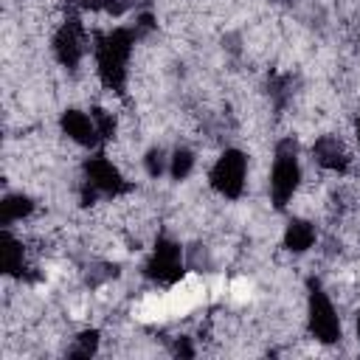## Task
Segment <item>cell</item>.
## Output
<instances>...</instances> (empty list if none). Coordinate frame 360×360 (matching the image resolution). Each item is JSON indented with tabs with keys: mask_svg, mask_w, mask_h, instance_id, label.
Listing matches in <instances>:
<instances>
[{
	"mask_svg": "<svg viewBox=\"0 0 360 360\" xmlns=\"http://www.w3.org/2000/svg\"><path fill=\"white\" fill-rule=\"evenodd\" d=\"M357 335H360V312H357Z\"/></svg>",
	"mask_w": 360,
	"mask_h": 360,
	"instance_id": "cell-19",
	"label": "cell"
},
{
	"mask_svg": "<svg viewBox=\"0 0 360 360\" xmlns=\"http://www.w3.org/2000/svg\"><path fill=\"white\" fill-rule=\"evenodd\" d=\"M354 132H357V141H360V118H357V124H354Z\"/></svg>",
	"mask_w": 360,
	"mask_h": 360,
	"instance_id": "cell-18",
	"label": "cell"
},
{
	"mask_svg": "<svg viewBox=\"0 0 360 360\" xmlns=\"http://www.w3.org/2000/svg\"><path fill=\"white\" fill-rule=\"evenodd\" d=\"M309 332L321 343H335L340 338V321L329 301V295L321 290L318 281H309Z\"/></svg>",
	"mask_w": 360,
	"mask_h": 360,
	"instance_id": "cell-4",
	"label": "cell"
},
{
	"mask_svg": "<svg viewBox=\"0 0 360 360\" xmlns=\"http://www.w3.org/2000/svg\"><path fill=\"white\" fill-rule=\"evenodd\" d=\"M31 211H34V202H31L28 197H22V194H8V197L0 202V222H3V225H11V222L28 217Z\"/></svg>",
	"mask_w": 360,
	"mask_h": 360,
	"instance_id": "cell-12",
	"label": "cell"
},
{
	"mask_svg": "<svg viewBox=\"0 0 360 360\" xmlns=\"http://www.w3.org/2000/svg\"><path fill=\"white\" fill-rule=\"evenodd\" d=\"M301 180V169H298V158H295V143L292 141H281L276 149V160H273V174H270V197L276 208H284Z\"/></svg>",
	"mask_w": 360,
	"mask_h": 360,
	"instance_id": "cell-2",
	"label": "cell"
},
{
	"mask_svg": "<svg viewBox=\"0 0 360 360\" xmlns=\"http://www.w3.org/2000/svg\"><path fill=\"white\" fill-rule=\"evenodd\" d=\"M129 53H132V31L127 28H115L96 39V65H98V79L104 82V87L124 93Z\"/></svg>",
	"mask_w": 360,
	"mask_h": 360,
	"instance_id": "cell-1",
	"label": "cell"
},
{
	"mask_svg": "<svg viewBox=\"0 0 360 360\" xmlns=\"http://www.w3.org/2000/svg\"><path fill=\"white\" fill-rule=\"evenodd\" d=\"M62 132L68 138H73L76 143H82V146H93L101 138L93 115H87L82 110H65L62 112Z\"/></svg>",
	"mask_w": 360,
	"mask_h": 360,
	"instance_id": "cell-8",
	"label": "cell"
},
{
	"mask_svg": "<svg viewBox=\"0 0 360 360\" xmlns=\"http://www.w3.org/2000/svg\"><path fill=\"white\" fill-rule=\"evenodd\" d=\"M146 172H149L152 177H158V174L163 172V152H160V149H152V152L146 155Z\"/></svg>",
	"mask_w": 360,
	"mask_h": 360,
	"instance_id": "cell-16",
	"label": "cell"
},
{
	"mask_svg": "<svg viewBox=\"0 0 360 360\" xmlns=\"http://www.w3.org/2000/svg\"><path fill=\"white\" fill-rule=\"evenodd\" d=\"M22 264H25V259H22V245H20L8 231H3V236H0V267H3V273L20 276V273H22Z\"/></svg>",
	"mask_w": 360,
	"mask_h": 360,
	"instance_id": "cell-11",
	"label": "cell"
},
{
	"mask_svg": "<svg viewBox=\"0 0 360 360\" xmlns=\"http://www.w3.org/2000/svg\"><path fill=\"white\" fill-rule=\"evenodd\" d=\"M245 174H248V158L239 149H225L211 169V186L222 197L236 200L245 188Z\"/></svg>",
	"mask_w": 360,
	"mask_h": 360,
	"instance_id": "cell-3",
	"label": "cell"
},
{
	"mask_svg": "<svg viewBox=\"0 0 360 360\" xmlns=\"http://www.w3.org/2000/svg\"><path fill=\"white\" fill-rule=\"evenodd\" d=\"M146 276L155 278L158 284H174L183 278V256H180V245L160 236L155 242V250L146 262Z\"/></svg>",
	"mask_w": 360,
	"mask_h": 360,
	"instance_id": "cell-5",
	"label": "cell"
},
{
	"mask_svg": "<svg viewBox=\"0 0 360 360\" xmlns=\"http://www.w3.org/2000/svg\"><path fill=\"white\" fill-rule=\"evenodd\" d=\"M315 242V228L307 222V219H292L284 231V248L292 250V253H304L309 250Z\"/></svg>",
	"mask_w": 360,
	"mask_h": 360,
	"instance_id": "cell-10",
	"label": "cell"
},
{
	"mask_svg": "<svg viewBox=\"0 0 360 360\" xmlns=\"http://www.w3.org/2000/svg\"><path fill=\"white\" fill-rule=\"evenodd\" d=\"M315 160L323 166V169H332V172H346L349 169V155L343 149V143L332 135H323L315 141Z\"/></svg>",
	"mask_w": 360,
	"mask_h": 360,
	"instance_id": "cell-9",
	"label": "cell"
},
{
	"mask_svg": "<svg viewBox=\"0 0 360 360\" xmlns=\"http://www.w3.org/2000/svg\"><path fill=\"white\" fill-rule=\"evenodd\" d=\"M82 8H107V3L104 0H76Z\"/></svg>",
	"mask_w": 360,
	"mask_h": 360,
	"instance_id": "cell-17",
	"label": "cell"
},
{
	"mask_svg": "<svg viewBox=\"0 0 360 360\" xmlns=\"http://www.w3.org/2000/svg\"><path fill=\"white\" fill-rule=\"evenodd\" d=\"M96 346H98V332H96V329H87V332L79 335V340H76V346L70 349V354H73V357H90V354L96 352Z\"/></svg>",
	"mask_w": 360,
	"mask_h": 360,
	"instance_id": "cell-14",
	"label": "cell"
},
{
	"mask_svg": "<svg viewBox=\"0 0 360 360\" xmlns=\"http://www.w3.org/2000/svg\"><path fill=\"white\" fill-rule=\"evenodd\" d=\"M90 115H93V121H96V127H98V135H101L104 141L112 138V132H115V118H112L107 110H93Z\"/></svg>",
	"mask_w": 360,
	"mask_h": 360,
	"instance_id": "cell-15",
	"label": "cell"
},
{
	"mask_svg": "<svg viewBox=\"0 0 360 360\" xmlns=\"http://www.w3.org/2000/svg\"><path fill=\"white\" fill-rule=\"evenodd\" d=\"M84 174H87V186L96 191V194H107V197H115V194H124L129 188V183L121 177V172L104 158V155H96L84 163Z\"/></svg>",
	"mask_w": 360,
	"mask_h": 360,
	"instance_id": "cell-6",
	"label": "cell"
},
{
	"mask_svg": "<svg viewBox=\"0 0 360 360\" xmlns=\"http://www.w3.org/2000/svg\"><path fill=\"white\" fill-rule=\"evenodd\" d=\"M191 166H194V155H191L188 149H174V155H172V166H169L172 177H174V180H183V177L191 172Z\"/></svg>",
	"mask_w": 360,
	"mask_h": 360,
	"instance_id": "cell-13",
	"label": "cell"
},
{
	"mask_svg": "<svg viewBox=\"0 0 360 360\" xmlns=\"http://www.w3.org/2000/svg\"><path fill=\"white\" fill-rule=\"evenodd\" d=\"M53 53L65 68L79 65V59L84 53V31H82V22L76 17H70L59 25V31L53 37Z\"/></svg>",
	"mask_w": 360,
	"mask_h": 360,
	"instance_id": "cell-7",
	"label": "cell"
}]
</instances>
